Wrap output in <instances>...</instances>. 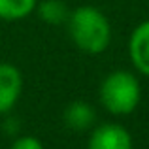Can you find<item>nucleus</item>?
<instances>
[{"label":"nucleus","mask_w":149,"mask_h":149,"mask_svg":"<svg viewBox=\"0 0 149 149\" xmlns=\"http://www.w3.org/2000/svg\"><path fill=\"white\" fill-rule=\"evenodd\" d=\"M74 45L89 55H100L111 44V25L104 11L95 6H79L66 21Z\"/></svg>","instance_id":"obj_1"},{"label":"nucleus","mask_w":149,"mask_h":149,"mask_svg":"<svg viewBox=\"0 0 149 149\" xmlns=\"http://www.w3.org/2000/svg\"><path fill=\"white\" fill-rule=\"evenodd\" d=\"M142 87L138 77L128 70H113L102 79L98 100L111 115H128L140 104Z\"/></svg>","instance_id":"obj_2"},{"label":"nucleus","mask_w":149,"mask_h":149,"mask_svg":"<svg viewBox=\"0 0 149 149\" xmlns=\"http://www.w3.org/2000/svg\"><path fill=\"white\" fill-rule=\"evenodd\" d=\"M87 149H134V142L123 125L104 123L91 132Z\"/></svg>","instance_id":"obj_3"},{"label":"nucleus","mask_w":149,"mask_h":149,"mask_svg":"<svg viewBox=\"0 0 149 149\" xmlns=\"http://www.w3.org/2000/svg\"><path fill=\"white\" fill-rule=\"evenodd\" d=\"M23 93V76L17 66L0 62V115H6L15 108Z\"/></svg>","instance_id":"obj_4"},{"label":"nucleus","mask_w":149,"mask_h":149,"mask_svg":"<svg viewBox=\"0 0 149 149\" xmlns=\"http://www.w3.org/2000/svg\"><path fill=\"white\" fill-rule=\"evenodd\" d=\"M128 57L136 72L149 77V19L132 30L128 38Z\"/></svg>","instance_id":"obj_5"},{"label":"nucleus","mask_w":149,"mask_h":149,"mask_svg":"<svg viewBox=\"0 0 149 149\" xmlns=\"http://www.w3.org/2000/svg\"><path fill=\"white\" fill-rule=\"evenodd\" d=\"M62 119H64V125L70 130L83 132V130H87V128L93 127V123H95V119H96V113H95V109H93V106H89L87 102L76 100V102L66 106Z\"/></svg>","instance_id":"obj_6"},{"label":"nucleus","mask_w":149,"mask_h":149,"mask_svg":"<svg viewBox=\"0 0 149 149\" xmlns=\"http://www.w3.org/2000/svg\"><path fill=\"white\" fill-rule=\"evenodd\" d=\"M34 11L47 25H62L68 21L72 10H68V6L62 0H44V2H38Z\"/></svg>","instance_id":"obj_7"},{"label":"nucleus","mask_w":149,"mask_h":149,"mask_svg":"<svg viewBox=\"0 0 149 149\" xmlns=\"http://www.w3.org/2000/svg\"><path fill=\"white\" fill-rule=\"evenodd\" d=\"M38 6V0H0L2 21H21L29 17Z\"/></svg>","instance_id":"obj_8"},{"label":"nucleus","mask_w":149,"mask_h":149,"mask_svg":"<svg viewBox=\"0 0 149 149\" xmlns=\"http://www.w3.org/2000/svg\"><path fill=\"white\" fill-rule=\"evenodd\" d=\"M8 149H45V147L36 136H19L11 142V146Z\"/></svg>","instance_id":"obj_9"}]
</instances>
